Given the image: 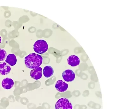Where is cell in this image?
Instances as JSON below:
<instances>
[{
  "instance_id": "obj_1",
  "label": "cell",
  "mask_w": 122,
  "mask_h": 109,
  "mask_svg": "<svg viewBox=\"0 0 122 109\" xmlns=\"http://www.w3.org/2000/svg\"><path fill=\"white\" fill-rule=\"evenodd\" d=\"M42 56L35 53H31L25 58V64L30 69H35L39 67L42 63Z\"/></svg>"
},
{
  "instance_id": "obj_2",
  "label": "cell",
  "mask_w": 122,
  "mask_h": 109,
  "mask_svg": "<svg viewBox=\"0 0 122 109\" xmlns=\"http://www.w3.org/2000/svg\"><path fill=\"white\" fill-rule=\"evenodd\" d=\"M48 49V45L44 40H38L33 45V49L36 53L42 54L45 53Z\"/></svg>"
},
{
  "instance_id": "obj_3",
  "label": "cell",
  "mask_w": 122,
  "mask_h": 109,
  "mask_svg": "<svg viewBox=\"0 0 122 109\" xmlns=\"http://www.w3.org/2000/svg\"><path fill=\"white\" fill-rule=\"evenodd\" d=\"M72 104L66 98L59 99L55 104V109H72Z\"/></svg>"
},
{
  "instance_id": "obj_4",
  "label": "cell",
  "mask_w": 122,
  "mask_h": 109,
  "mask_svg": "<svg viewBox=\"0 0 122 109\" xmlns=\"http://www.w3.org/2000/svg\"><path fill=\"white\" fill-rule=\"evenodd\" d=\"M62 77L64 80L66 82H72L75 79V74L71 70L67 69L62 73Z\"/></svg>"
},
{
  "instance_id": "obj_5",
  "label": "cell",
  "mask_w": 122,
  "mask_h": 109,
  "mask_svg": "<svg viewBox=\"0 0 122 109\" xmlns=\"http://www.w3.org/2000/svg\"><path fill=\"white\" fill-rule=\"evenodd\" d=\"M30 75L31 78L35 80L41 79L42 77V68L39 67L34 69L30 71Z\"/></svg>"
},
{
  "instance_id": "obj_6",
  "label": "cell",
  "mask_w": 122,
  "mask_h": 109,
  "mask_svg": "<svg viewBox=\"0 0 122 109\" xmlns=\"http://www.w3.org/2000/svg\"><path fill=\"white\" fill-rule=\"evenodd\" d=\"M55 88L60 92L66 91L68 88V85L62 80L57 81L55 84Z\"/></svg>"
},
{
  "instance_id": "obj_7",
  "label": "cell",
  "mask_w": 122,
  "mask_h": 109,
  "mask_svg": "<svg viewBox=\"0 0 122 109\" xmlns=\"http://www.w3.org/2000/svg\"><path fill=\"white\" fill-rule=\"evenodd\" d=\"M11 70L9 65L5 62H0V74L5 75L9 74Z\"/></svg>"
},
{
  "instance_id": "obj_8",
  "label": "cell",
  "mask_w": 122,
  "mask_h": 109,
  "mask_svg": "<svg viewBox=\"0 0 122 109\" xmlns=\"http://www.w3.org/2000/svg\"><path fill=\"white\" fill-rule=\"evenodd\" d=\"M80 62L79 57L75 55H71L67 59L68 64L71 67H75L79 65Z\"/></svg>"
},
{
  "instance_id": "obj_9",
  "label": "cell",
  "mask_w": 122,
  "mask_h": 109,
  "mask_svg": "<svg viewBox=\"0 0 122 109\" xmlns=\"http://www.w3.org/2000/svg\"><path fill=\"white\" fill-rule=\"evenodd\" d=\"M14 85V82L10 78H6L4 79L2 82V86L5 89H9L12 88Z\"/></svg>"
},
{
  "instance_id": "obj_10",
  "label": "cell",
  "mask_w": 122,
  "mask_h": 109,
  "mask_svg": "<svg viewBox=\"0 0 122 109\" xmlns=\"http://www.w3.org/2000/svg\"><path fill=\"white\" fill-rule=\"evenodd\" d=\"M17 62L16 56L13 54H9L8 55L5 60V62L11 66L15 65Z\"/></svg>"
},
{
  "instance_id": "obj_11",
  "label": "cell",
  "mask_w": 122,
  "mask_h": 109,
  "mask_svg": "<svg viewBox=\"0 0 122 109\" xmlns=\"http://www.w3.org/2000/svg\"><path fill=\"white\" fill-rule=\"evenodd\" d=\"M54 70L50 66H47L45 67L43 70L44 76L46 78H49L53 75Z\"/></svg>"
},
{
  "instance_id": "obj_12",
  "label": "cell",
  "mask_w": 122,
  "mask_h": 109,
  "mask_svg": "<svg viewBox=\"0 0 122 109\" xmlns=\"http://www.w3.org/2000/svg\"><path fill=\"white\" fill-rule=\"evenodd\" d=\"M7 56V53L3 49H0V61L5 60Z\"/></svg>"
},
{
  "instance_id": "obj_13",
  "label": "cell",
  "mask_w": 122,
  "mask_h": 109,
  "mask_svg": "<svg viewBox=\"0 0 122 109\" xmlns=\"http://www.w3.org/2000/svg\"><path fill=\"white\" fill-rule=\"evenodd\" d=\"M1 42V37L0 36V43Z\"/></svg>"
}]
</instances>
